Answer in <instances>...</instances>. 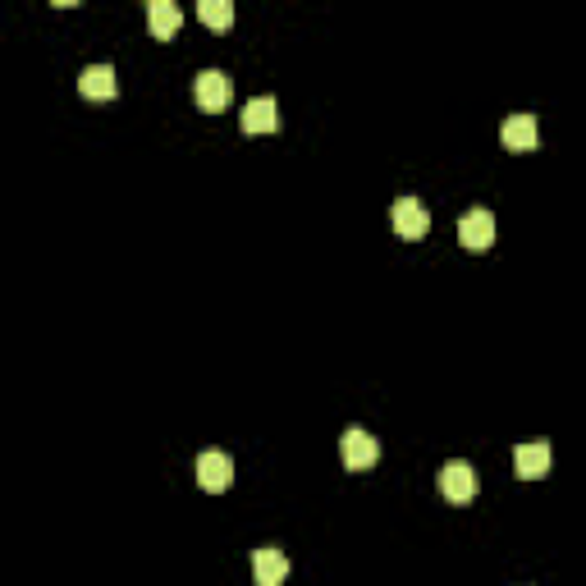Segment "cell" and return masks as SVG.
Returning <instances> with one entry per match:
<instances>
[{
  "label": "cell",
  "mask_w": 586,
  "mask_h": 586,
  "mask_svg": "<svg viewBox=\"0 0 586 586\" xmlns=\"http://www.w3.org/2000/svg\"><path fill=\"white\" fill-rule=\"evenodd\" d=\"M440 495H445L449 504H467V500H472V495H477V472H472V463L454 458V463L440 467Z\"/></svg>",
  "instance_id": "6da1fadb"
},
{
  "label": "cell",
  "mask_w": 586,
  "mask_h": 586,
  "mask_svg": "<svg viewBox=\"0 0 586 586\" xmlns=\"http://www.w3.org/2000/svg\"><path fill=\"white\" fill-rule=\"evenodd\" d=\"M193 97L202 110H225L229 101H234V83H229V74H220V69H202Z\"/></svg>",
  "instance_id": "7a4b0ae2"
},
{
  "label": "cell",
  "mask_w": 586,
  "mask_h": 586,
  "mask_svg": "<svg viewBox=\"0 0 586 586\" xmlns=\"http://www.w3.org/2000/svg\"><path fill=\"white\" fill-rule=\"evenodd\" d=\"M339 449H344V463L353 467V472H362V467H371L380 458V440L371 431H362V426H348Z\"/></svg>",
  "instance_id": "3957f363"
},
{
  "label": "cell",
  "mask_w": 586,
  "mask_h": 586,
  "mask_svg": "<svg viewBox=\"0 0 586 586\" xmlns=\"http://www.w3.org/2000/svg\"><path fill=\"white\" fill-rule=\"evenodd\" d=\"M390 220H394V234H399V239H422L426 229H431V216H426V207L417 197H399L390 207Z\"/></svg>",
  "instance_id": "277c9868"
},
{
  "label": "cell",
  "mask_w": 586,
  "mask_h": 586,
  "mask_svg": "<svg viewBox=\"0 0 586 586\" xmlns=\"http://www.w3.org/2000/svg\"><path fill=\"white\" fill-rule=\"evenodd\" d=\"M458 239H463V248L481 252L495 243V216H490L486 207H472L463 211V220H458Z\"/></svg>",
  "instance_id": "5b68a950"
},
{
  "label": "cell",
  "mask_w": 586,
  "mask_h": 586,
  "mask_svg": "<svg viewBox=\"0 0 586 586\" xmlns=\"http://www.w3.org/2000/svg\"><path fill=\"white\" fill-rule=\"evenodd\" d=\"M197 481H202V490H229V481H234V458L220 454V449H207V454L197 458Z\"/></svg>",
  "instance_id": "8992f818"
},
{
  "label": "cell",
  "mask_w": 586,
  "mask_h": 586,
  "mask_svg": "<svg viewBox=\"0 0 586 586\" xmlns=\"http://www.w3.org/2000/svg\"><path fill=\"white\" fill-rule=\"evenodd\" d=\"M513 463H518V477H527V481L545 477V472H550V463H554L550 440H527V445H518V449H513Z\"/></svg>",
  "instance_id": "52a82bcc"
},
{
  "label": "cell",
  "mask_w": 586,
  "mask_h": 586,
  "mask_svg": "<svg viewBox=\"0 0 586 586\" xmlns=\"http://www.w3.org/2000/svg\"><path fill=\"white\" fill-rule=\"evenodd\" d=\"M252 577H257V586H280L284 577H289V559H284V550H275V545L252 550Z\"/></svg>",
  "instance_id": "ba28073f"
},
{
  "label": "cell",
  "mask_w": 586,
  "mask_h": 586,
  "mask_svg": "<svg viewBox=\"0 0 586 586\" xmlns=\"http://www.w3.org/2000/svg\"><path fill=\"white\" fill-rule=\"evenodd\" d=\"M78 92H83L87 101H110L120 92V78H115L110 65H87L83 74H78Z\"/></svg>",
  "instance_id": "9c48e42d"
},
{
  "label": "cell",
  "mask_w": 586,
  "mask_h": 586,
  "mask_svg": "<svg viewBox=\"0 0 586 586\" xmlns=\"http://www.w3.org/2000/svg\"><path fill=\"white\" fill-rule=\"evenodd\" d=\"M147 23H152L156 42H170V37L179 33L184 14H179V5H170V0H152V5H147Z\"/></svg>",
  "instance_id": "30bf717a"
},
{
  "label": "cell",
  "mask_w": 586,
  "mask_h": 586,
  "mask_svg": "<svg viewBox=\"0 0 586 586\" xmlns=\"http://www.w3.org/2000/svg\"><path fill=\"white\" fill-rule=\"evenodd\" d=\"M500 138H504V147H509V152H532V147H536V120H532V115H513V120H504Z\"/></svg>",
  "instance_id": "8fae6325"
},
{
  "label": "cell",
  "mask_w": 586,
  "mask_h": 586,
  "mask_svg": "<svg viewBox=\"0 0 586 586\" xmlns=\"http://www.w3.org/2000/svg\"><path fill=\"white\" fill-rule=\"evenodd\" d=\"M280 124L275 115V97H252L248 110H243V133H271Z\"/></svg>",
  "instance_id": "7c38bea8"
},
{
  "label": "cell",
  "mask_w": 586,
  "mask_h": 586,
  "mask_svg": "<svg viewBox=\"0 0 586 586\" xmlns=\"http://www.w3.org/2000/svg\"><path fill=\"white\" fill-rule=\"evenodd\" d=\"M197 14H202V23H207V28H216V33H225L229 23H234V5H229V0H202V5H197Z\"/></svg>",
  "instance_id": "4fadbf2b"
}]
</instances>
